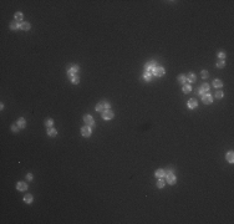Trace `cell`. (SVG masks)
<instances>
[{
  "mask_svg": "<svg viewBox=\"0 0 234 224\" xmlns=\"http://www.w3.org/2000/svg\"><path fill=\"white\" fill-rule=\"evenodd\" d=\"M106 110H110V103L106 102V101L100 102L99 105L96 106V111L97 112H103V111H106Z\"/></svg>",
  "mask_w": 234,
  "mask_h": 224,
  "instance_id": "6da1fadb",
  "label": "cell"
},
{
  "mask_svg": "<svg viewBox=\"0 0 234 224\" xmlns=\"http://www.w3.org/2000/svg\"><path fill=\"white\" fill-rule=\"evenodd\" d=\"M157 67V64L154 61H149L146 64V72H149V74H153L154 69Z\"/></svg>",
  "mask_w": 234,
  "mask_h": 224,
  "instance_id": "7a4b0ae2",
  "label": "cell"
},
{
  "mask_svg": "<svg viewBox=\"0 0 234 224\" xmlns=\"http://www.w3.org/2000/svg\"><path fill=\"white\" fill-rule=\"evenodd\" d=\"M81 133H82V136L84 137H90L91 136V127L90 126H84L82 128H81Z\"/></svg>",
  "mask_w": 234,
  "mask_h": 224,
  "instance_id": "3957f363",
  "label": "cell"
},
{
  "mask_svg": "<svg viewBox=\"0 0 234 224\" xmlns=\"http://www.w3.org/2000/svg\"><path fill=\"white\" fill-rule=\"evenodd\" d=\"M208 91H209V86L207 85V84H203L202 86L199 87V90H198V94H199L200 96H203V95H205Z\"/></svg>",
  "mask_w": 234,
  "mask_h": 224,
  "instance_id": "277c9868",
  "label": "cell"
},
{
  "mask_svg": "<svg viewBox=\"0 0 234 224\" xmlns=\"http://www.w3.org/2000/svg\"><path fill=\"white\" fill-rule=\"evenodd\" d=\"M102 118L103 119H112L113 118V112L110 110H106L102 112Z\"/></svg>",
  "mask_w": 234,
  "mask_h": 224,
  "instance_id": "5b68a950",
  "label": "cell"
},
{
  "mask_svg": "<svg viewBox=\"0 0 234 224\" xmlns=\"http://www.w3.org/2000/svg\"><path fill=\"white\" fill-rule=\"evenodd\" d=\"M84 121H85L86 124H87V126H90V127H92V126L95 124L94 118H92V116H90V114H86V116L84 117Z\"/></svg>",
  "mask_w": 234,
  "mask_h": 224,
  "instance_id": "8992f818",
  "label": "cell"
},
{
  "mask_svg": "<svg viewBox=\"0 0 234 224\" xmlns=\"http://www.w3.org/2000/svg\"><path fill=\"white\" fill-rule=\"evenodd\" d=\"M202 101L205 103V105H210L212 101H213V97H212L210 95H208V94H205V95L202 96Z\"/></svg>",
  "mask_w": 234,
  "mask_h": 224,
  "instance_id": "52a82bcc",
  "label": "cell"
},
{
  "mask_svg": "<svg viewBox=\"0 0 234 224\" xmlns=\"http://www.w3.org/2000/svg\"><path fill=\"white\" fill-rule=\"evenodd\" d=\"M176 181H177V178H176V176L173 173H171V174H167V183L168 184H174L176 183Z\"/></svg>",
  "mask_w": 234,
  "mask_h": 224,
  "instance_id": "ba28073f",
  "label": "cell"
},
{
  "mask_svg": "<svg viewBox=\"0 0 234 224\" xmlns=\"http://www.w3.org/2000/svg\"><path fill=\"white\" fill-rule=\"evenodd\" d=\"M153 75H156V76H163V75H164V67H162V66L156 67L154 71H153Z\"/></svg>",
  "mask_w": 234,
  "mask_h": 224,
  "instance_id": "9c48e42d",
  "label": "cell"
},
{
  "mask_svg": "<svg viewBox=\"0 0 234 224\" xmlns=\"http://www.w3.org/2000/svg\"><path fill=\"white\" fill-rule=\"evenodd\" d=\"M77 72H79V66H72L71 69L67 71V75L72 77V76H76V75H77Z\"/></svg>",
  "mask_w": 234,
  "mask_h": 224,
  "instance_id": "30bf717a",
  "label": "cell"
},
{
  "mask_svg": "<svg viewBox=\"0 0 234 224\" xmlns=\"http://www.w3.org/2000/svg\"><path fill=\"white\" fill-rule=\"evenodd\" d=\"M16 188H18L19 190H21V192H24V190L28 189V184H26L25 182H18V184H16Z\"/></svg>",
  "mask_w": 234,
  "mask_h": 224,
  "instance_id": "8fae6325",
  "label": "cell"
},
{
  "mask_svg": "<svg viewBox=\"0 0 234 224\" xmlns=\"http://www.w3.org/2000/svg\"><path fill=\"white\" fill-rule=\"evenodd\" d=\"M16 124L20 127V128H25V126H26V121H25V118H23V117H20L19 119H18V122H16Z\"/></svg>",
  "mask_w": 234,
  "mask_h": 224,
  "instance_id": "7c38bea8",
  "label": "cell"
},
{
  "mask_svg": "<svg viewBox=\"0 0 234 224\" xmlns=\"http://www.w3.org/2000/svg\"><path fill=\"white\" fill-rule=\"evenodd\" d=\"M197 105H198V102H197V100H194V98H190L188 101V107L189 108H195Z\"/></svg>",
  "mask_w": 234,
  "mask_h": 224,
  "instance_id": "4fadbf2b",
  "label": "cell"
},
{
  "mask_svg": "<svg viewBox=\"0 0 234 224\" xmlns=\"http://www.w3.org/2000/svg\"><path fill=\"white\" fill-rule=\"evenodd\" d=\"M178 82L182 84V85H186V82H187V76L186 75H179L178 76Z\"/></svg>",
  "mask_w": 234,
  "mask_h": 224,
  "instance_id": "5bb4252c",
  "label": "cell"
},
{
  "mask_svg": "<svg viewBox=\"0 0 234 224\" xmlns=\"http://www.w3.org/2000/svg\"><path fill=\"white\" fill-rule=\"evenodd\" d=\"M195 80H197V77L194 74H189L187 76V82H195Z\"/></svg>",
  "mask_w": 234,
  "mask_h": 224,
  "instance_id": "9a60e30c",
  "label": "cell"
},
{
  "mask_svg": "<svg viewBox=\"0 0 234 224\" xmlns=\"http://www.w3.org/2000/svg\"><path fill=\"white\" fill-rule=\"evenodd\" d=\"M47 134L50 136V137H55V136L57 134V131L55 128H49L47 129Z\"/></svg>",
  "mask_w": 234,
  "mask_h": 224,
  "instance_id": "2e32d148",
  "label": "cell"
},
{
  "mask_svg": "<svg viewBox=\"0 0 234 224\" xmlns=\"http://www.w3.org/2000/svg\"><path fill=\"white\" fill-rule=\"evenodd\" d=\"M227 161L229 162V163H233L234 162V154H233V152H228V153H227Z\"/></svg>",
  "mask_w": 234,
  "mask_h": 224,
  "instance_id": "e0dca14e",
  "label": "cell"
},
{
  "mask_svg": "<svg viewBox=\"0 0 234 224\" xmlns=\"http://www.w3.org/2000/svg\"><path fill=\"white\" fill-rule=\"evenodd\" d=\"M20 29L28 31V30L30 29V24H29V23H21V24H20Z\"/></svg>",
  "mask_w": 234,
  "mask_h": 224,
  "instance_id": "ac0fdd59",
  "label": "cell"
},
{
  "mask_svg": "<svg viewBox=\"0 0 234 224\" xmlns=\"http://www.w3.org/2000/svg\"><path fill=\"white\" fill-rule=\"evenodd\" d=\"M154 174H156V177H158V178H162L163 176H166L163 169H157V171L154 172Z\"/></svg>",
  "mask_w": 234,
  "mask_h": 224,
  "instance_id": "d6986e66",
  "label": "cell"
},
{
  "mask_svg": "<svg viewBox=\"0 0 234 224\" xmlns=\"http://www.w3.org/2000/svg\"><path fill=\"white\" fill-rule=\"evenodd\" d=\"M10 29L11 30H16V29H20V24H18L16 21H13L11 24H10Z\"/></svg>",
  "mask_w": 234,
  "mask_h": 224,
  "instance_id": "ffe728a7",
  "label": "cell"
},
{
  "mask_svg": "<svg viewBox=\"0 0 234 224\" xmlns=\"http://www.w3.org/2000/svg\"><path fill=\"white\" fill-rule=\"evenodd\" d=\"M164 184H166V181H164V179H162V178H159L158 182H157V187H158V188H163V187H164Z\"/></svg>",
  "mask_w": 234,
  "mask_h": 224,
  "instance_id": "44dd1931",
  "label": "cell"
},
{
  "mask_svg": "<svg viewBox=\"0 0 234 224\" xmlns=\"http://www.w3.org/2000/svg\"><path fill=\"white\" fill-rule=\"evenodd\" d=\"M24 200H25L28 204H30L31 202H32V195H31V194H26V195L24 197Z\"/></svg>",
  "mask_w": 234,
  "mask_h": 224,
  "instance_id": "7402d4cb",
  "label": "cell"
},
{
  "mask_svg": "<svg viewBox=\"0 0 234 224\" xmlns=\"http://www.w3.org/2000/svg\"><path fill=\"white\" fill-rule=\"evenodd\" d=\"M143 79L147 81V82H149V81L152 80V74H149V72H144V75H143Z\"/></svg>",
  "mask_w": 234,
  "mask_h": 224,
  "instance_id": "603a6c76",
  "label": "cell"
},
{
  "mask_svg": "<svg viewBox=\"0 0 234 224\" xmlns=\"http://www.w3.org/2000/svg\"><path fill=\"white\" fill-rule=\"evenodd\" d=\"M192 91V87H190L189 85H183V92L184 94H188V92Z\"/></svg>",
  "mask_w": 234,
  "mask_h": 224,
  "instance_id": "cb8c5ba5",
  "label": "cell"
},
{
  "mask_svg": "<svg viewBox=\"0 0 234 224\" xmlns=\"http://www.w3.org/2000/svg\"><path fill=\"white\" fill-rule=\"evenodd\" d=\"M15 20L16 21H21V20H23V14H21L20 11L15 13Z\"/></svg>",
  "mask_w": 234,
  "mask_h": 224,
  "instance_id": "d4e9b609",
  "label": "cell"
},
{
  "mask_svg": "<svg viewBox=\"0 0 234 224\" xmlns=\"http://www.w3.org/2000/svg\"><path fill=\"white\" fill-rule=\"evenodd\" d=\"M213 86L214 87H222L223 86V82H222L220 80H214L213 81Z\"/></svg>",
  "mask_w": 234,
  "mask_h": 224,
  "instance_id": "484cf974",
  "label": "cell"
},
{
  "mask_svg": "<svg viewBox=\"0 0 234 224\" xmlns=\"http://www.w3.org/2000/svg\"><path fill=\"white\" fill-rule=\"evenodd\" d=\"M225 66V61L224 60H219L218 62H217V67H219V69H223Z\"/></svg>",
  "mask_w": 234,
  "mask_h": 224,
  "instance_id": "4316f807",
  "label": "cell"
},
{
  "mask_svg": "<svg viewBox=\"0 0 234 224\" xmlns=\"http://www.w3.org/2000/svg\"><path fill=\"white\" fill-rule=\"evenodd\" d=\"M71 82L75 84V85H77V84L80 82V79H79L77 75H76V76H72V77H71Z\"/></svg>",
  "mask_w": 234,
  "mask_h": 224,
  "instance_id": "83f0119b",
  "label": "cell"
},
{
  "mask_svg": "<svg viewBox=\"0 0 234 224\" xmlns=\"http://www.w3.org/2000/svg\"><path fill=\"white\" fill-rule=\"evenodd\" d=\"M52 123H54V121H52L51 118H46V119H45V126H46V127H51Z\"/></svg>",
  "mask_w": 234,
  "mask_h": 224,
  "instance_id": "f1b7e54d",
  "label": "cell"
},
{
  "mask_svg": "<svg viewBox=\"0 0 234 224\" xmlns=\"http://www.w3.org/2000/svg\"><path fill=\"white\" fill-rule=\"evenodd\" d=\"M11 131H13L14 133H18L19 132V126H18V124H13V126H11Z\"/></svg>",
  "mask_w": 234,
  "mask_h": 224,
  "instance_id": "f546056e",
  "label": "cell"
},
{
  "mask_svg": "<svg viewBox=\"0 0 234 224\" xmlns=\"http://www.w3.org/2000/svg\"><path fill=\"white\" fill-rule=\"evenodd\" d=\"M218 57H219L220 60H224V59H225V52H224V51H219Z\"/></svg>",
  "mask_w": 234,
  "mask_h": 224,
  "instance_id": "4dcf8cb0",
  "label": "cell"
},
{
  "mask_svg": "<svg viewBox=\"0 0 234 224\" xmlns=\"http://www.w3.org/2000/svg\"><path fill=\"white\" fill-rule=\"evenodd\" d=\"M223 97V92L222 91H217L215 92V98H222Z\"/></svg>",
  "mask_w": 234,
  "mask_h": 224,
  "instance_id": "1f68e13d",
  "label": "cell"
},
{
  "mask_svg": "<svg viewBox=\"0 0 234 224\" xmlns=\"http://www.w3.org/2000/svg\"><path fill=\"white\" fill-rule=\"evenodd\" d=\"M200 75H202V77H203V79H207V77H208V71H207V70H203Z\"/></svg>",
  "mask_w": 234,
  "mask_h": 224,
  "instance_id": "d6a6232c",
  "label": "cell"
},
{
  "mask_svg": "<svg viewBox=\"0 0 234 224\" xmlns=\"http://www.w3.org/2000/svg\"><path fill=\"white\" fill-rule=\"evenodd\" d=\"M173 171H172V168H168V169H166V171H164V174H166V176H167V174H171Z\"/></svg>",
  "mask_w": 234,
  "mask_h": 224,
  "instance_id": "836d02e7",
  "label": "cell"
},
{
  "mask_svg": "<svg viewBox=\"0 0 234 224\" xmlns=\"http://www.w3.org/2000/svg\"><path fill=\"white\" fill-rule=\"evenodd\" d=\"M26 179H28V181H31V179H32V174L31 173H28V174H26Z\"/></svg>",
  "mask_w": 234,
  "mask_h": 224,
  "instance_id": "e575fe53",
  "label": "cell"
}]
</instances>
